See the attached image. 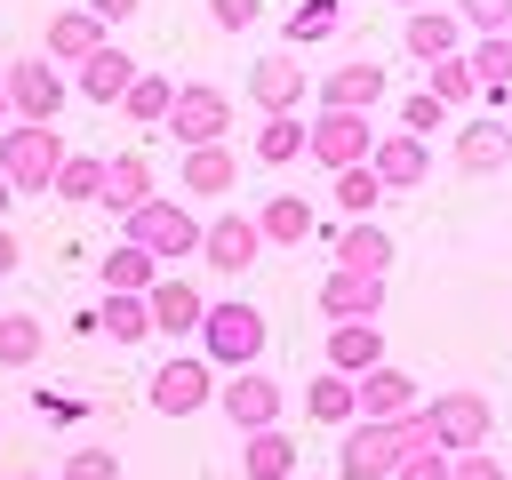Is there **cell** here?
<instances>
[{
  "label": "cell",
  "mask_w": 512,
  "mask_h": 480,
  "mask_svg": "<svg viewBox=\"0 0 512 480\" xmlns=\"http://www.w3.org/2000/svg\"><path fill=\"white\" fill-rule=\"evenodd\" d=\"M256 232H264V248H296V240H312V200H304V192H272V200L256 208Z\"/></svg>",
  "instance_id": "25"
},
{
  "label": "cell",
  "mask_w": 512,
  "mask_h": 480,
  "mask_svg": "<svg viewBox=\"0 0 512 480\" xmlns=\"http://www.w3.org/2000/svg\"><path fill=\"white\" fill-rule=\"evenodd\" d=\"M8 200H16V184H8V176H0V224H8Z\"/></svg>",
  "instance_id": "47"
},
{
  "label": "cell",
  "mask_w": 512,
  "mask_h": 480,
  "mask_svg": "<svg viewBox=\"0 0 512 480\" xmlns=\"http://www.w3.org/2000/svg\"><path fill=\"white\" fill-rule=\"evenodd\" d=\"M40 344H48V328L32 312H0V368H32Z\"/></svg>",
  "instance_id": "35"
},
{
  "label": "cell",
  "mask_w": 512,
  "mask_h": 480,
  "mask_svg": "<svg viewBox=\"0 0 512 480\" xmlns=\"http://www.w3.org/2000/svg\"><path fill=\"white\" fill-rule=\"evenodd\" d=\"M224 128H232V96H224L216 80H176L168 136H176L184 152H200V144H224Z\"/></svg>",
  "instance_id": "7"
},
{
  "label": "cell",
  "mask_w": 512,
  "mask_h": 480,
  "mask_svg": "<svg viewBox=\"0 0 512 480\" xmlns=\"http://www.w3.org/2000/svg\"><path fill=\"white\" fill-rule=\"evenodd\" d=\"M0 96H8V120H24V128H56L72 80H64L48 56H16V64L0 72Z\"/></svg>",
  "instance_id": "5"
},
{
  "label": "cell",
  "mask_w": 512,
  "mask_h": 480,
  "mask_svg": "<svg viewBox=\"0 0 512 480\" xmlns=\"http://www.w3.org/2000/svg\"><path fill=\"white\" fill-rule=\"evenodd\" d=\"M400 8H408V16H416V8H440V0H400Z\"/></svg>",
  "instance_id": "48"
},
{
  "label": "cell",
  "mask_w": 512,
  "mask_h": 480,
  "mask_svg": "<svg viewBox=\"0 0 512 480\" xmlns=\"http://www.w3.org/2000/svg\"><path fill=\"white\" fill-rule=\"evenodd\" d=\"M304 128H312L304 112H272V120L256 128V160H264V168H288V160H304Z\"/></svg>",
  "instance_id": "31"
},
{
  "label": "cell",
  "mask_w": 512,
  "mask_h": 480,
  "mask_svg": "<svg viewBox=\"0 0 512 480\" xmlns=\"http://www.w3.org/2000/svg\"><path fill=\"white\" fill-rule=\"evenodd\" d=\"M368 168H376L384 200H392V192H416V184L432 176V144H424V136H408V128H376V152H368Z\"/></svg>",
  "instance_id": "11"
},
{
  "label": "cell",
  "mask_w": 512,
  "mask_h": 480,
  "mask_svg": "<svg viewBox=\"0 0 512 480\" xmlns=\"http://www.w3.org/2000/svg\"><path fill=\"white\" fill-rule=\"evenodd\" d=\"M304 152H312L328 176L368 168V152H376V120H368V112H320V120L304 128Z\"/></svg>",
  "instance_id": "8"
},
{
  "label": "cell",
  "mask_w": 512,
  "mask_h": 480,
  "mask_svg": "<svg viewBox=\"0 0 512 480\" xmlns=\"http://www.w3.org/2000/svg\"><path fill=\"white\" fill-rule=\"evenodd\" d=\"M304 408H312V424H360V400H352V376H336V368H320L312 376V392H304Z\"/></svg>",
  "instance_id": "30"
},
{
  "label": "cell",
  "mask_w": 512,
  "mask_h": 480,
  "mask_svg": "<svg viewBox=\"0 0 512 480\" xmlns=\"http://www.w3.org/2000/svg\"><path fill=\"white\" fill-rule=\"evenodd\" d=\"M320 320H384V280L376 272H320Z\"/></svg>",
  "instance_id": "15"
},
{
  "label": "cell",
  "mask_w": 512,
  "mask_h": 480,
  "mask_svg": "<svg viewBox=\"0 0 512 480\" xmlns=\"http://www.w3.org/2000/svg\"><path fill=\"white\" fill-rule=\"evenodd\" d=\"M384 360V328L376 320H328V368L336 376H368Z\"/></svg>",
  "instance_id": "22"
},
{
  "label": "cell",
  "mask_w": 512,
  "mask_h": 480,
  "mask_svg": "<svg viewBox=\"0 0 512 480\" xmlns=\"http://www.w3.org/2000/svg\"><path fill=\"white\" fill-rule=\"evenodd\" d=\"M96 272H104V296H152V280H160V264H152L144 248H128V240H120V248H104V264H96Z\"/></svg>",
  "instance_id": "27"
},
{
  "label": "cell",
  "mask_w": 512,
  "mask_h": 480,
  "mask_svg": "<svg viewBox=\"0 0 512 480\" xmlns=\"http://www.w3.org/2000/svg\"><path fill=\"white\" fill-rule=\"evenodd\" d=\"M120 240H128V248H144L152 264H168V256H200V216H192L184 200L152 192L136 216H120Z\"/></svg>",
  "instance_id": "3"
},
{
  "label": "cell",
  "mask_w": 512,
  "mask_h": 480,
  "mask_svg": "<svg viewBox=\"0 0 512 480\" xmlns=\"http://www.w3.org/2000/svg\"><path fill=\"white\" fill-rule=\"evenodd\" d=\"M344 24V0H296L288 8V48H312V40H328Z\"/></svg>",
  "instance_id": "36"
},
{
  "label": "cell",
  "mask_w": 512,
  "mask_h": 480,
  "mask_svg": "<svg viewBox=\"0 0 512 480\" xmlns=\"http://www.w3.org/2000/svg\"><path fill=\"white\" fill-rule=\"evenodd\" d=\"M216 408L240 424V440H248V432H272V424H280V384H272L264 368H240V376L216 384Z\"/></svg>",
  "instance_id": "12"
},
{
  "label": "cell",
  "mask_w": 512,
  "mask_h": 480,
  "mask_svg": "<svg viewBox=\"0 0 512 480\" xmlns=\"http://www.w3.org/2000/svg\"><path fill=\"white\" fill-rule=\"evenodd\" d=\"M488 424H496V408H488V392H472V384H456V392H432V400H424V432H432V448H440V456L488 448Z\"/></svg>",
  "instance_id": "4"
},
{
  "label": "cell",
  "mask_w": 512,
  "mask_h": 480,
  "mask_svg": "<svg viewBox=\"0 0 512 480\" xmlns=\"http://www.w3.org/2000/svg\"><path fill=\"white\" fill-rule=\"evenodd\" d=\"M48 192H56V200H96V192H104V160H96V152H64V168H56Z\"/></svg>",
  "instance_id": "37"
},
{
  "label": "cell",
  "mask_w": 512,
  "mask_h": 480,
  "mask_svg": "<svg viewBox=\"0 0 512 480\" xmlns=\"http://www.w3.org/2000/svg\"><path fill=\"white\" fill-rule=\"evenodd\" d=\"M144 200H152V160H144V152H112V160H104V192H96V208L136 216Z\"/></svg>",
  "instance_id": "20"
},
{
  "label": "cell",
  "mask_w": 512,
  "mask_h": 480,
  "mask_svg": "<svg viewBox=\"0 0 512 480\" xmlns=\"http://www.w3.org/2000/svg\"><path fill=\"white\" fill-rule=\"evenodd\" d=\"M448 480H512V472H504V456H488V448H464V456H448Z\"/></svg>",
  "instance_id": "41"
},
{
  "label": "cell",
  "mask_w": 512,
  "mask_h": 480,
  "mask_svg": "<svg viewBox=\"0 0 512 480\" xmlns=\"http://www.w3.org/2000/svg\"><path fill=\"white\" fill-rule=\"evenodd\" d=\"M104 40H112V32H104V24L88 16V8H56V16H48V32H40V56H48L56 72H64V64H88V56L104 48Z\"/></svg>",
  "instance_id": "16"
},
{
  "label": "cell",
  "mask_w": 512,
  "mask_h": 480,
  "mask_svg": "<svg viewBox=\"0 0 512 480\" xmlns=\"http://www.w3.org/2000/svg\"><path fill=\"white\" fill-rule=\"evenodd\" d=\"M384 104V64H336L320 80V112H368Z\"/></svg>",
  "instance_id": "24"
},
{
  "label": "cell",
  "mask_w": 512,
  "mask_h": 480,
  "mask_svg": "<svg viewBox=\"0 0 512 480\" xmlns=\"http://www.w3.org/2000/svg\"><path fill=\"white\" fill-rule=\"evenodd\" d=\"M424 96H432L440 112H472V104H480V80H472L464 48H456V56H440V64H424Z\"/></svg>",
  "instance_id": "26"
},
{
  "label": "cell",
  "mask_w": 512,
  "mask_h": 480,
  "mask_svg": "<svg viewBox=\"0 0 512 480\" xmlns=\"http://www.w3.org/2000/svg\"><path fill=\"white\" fill-rule=\"evenodd\" d=\"M456 24L480 32V40H504L512 32V0H456Z\"/></svg>",
  "instance_id": "39"
},
{
  "label": "cell",
  "mask_w": 512,
  "mask_h": 480,
  "mask_svg": "<svg viewBox=\"0 0 512 480\" xmlns=\"http://www.w3.org/2000/svg\"><path fill=\"white\" fill-rule=\"evenodd\" d=\"M144 400H152L160 416H200V408L216 400V368H208L200 352H176V360H160V368H152Z\"/></svg>",
  "instance_id": "9"
},
{
  "label": "cell",
  "mask_w": 512,
  "mask_h": 480,
  "mask_svg": "<svg viewBox=\"0 0 512 480\" xmlns=\"http://www.w3.org/2000/svg\"><path fill=\"white\" fill-rule=\"evenodd\" d=\"M248 96H256V112L272 120V112H296L304 96H312V72L296 64V48H272V56H256L248 64Z\"/></svg>",
  "instance_id": "10"
},
{
  "label": "cell",
  "mask_w": 512,
  "mask_h": 480,
  "mask_svg": "<svg viewBox=\"0 0 512 480\" xmlns=\"http://www.w3.org/2000/svg\"><path fill=\"white\" fill-rule=\"evenodd\" d=\"M392 480H448V456H440V448H416V456H400Z\"/></svg>",
  "instance_id": "44"
},
{
  "label": "cell",
  "mask_w": 512,
  "mask_h": 480,
  "mask_svg": "<svg viewBox=\"0 0 512 480\" xmlns=\"http://www.w3.org/2000/svg\"><path fill=\"white\" fill-rule=\"evenodd\" d=\"M336 208H344V224L376 216V208H384V184H376V168H344V176H336Z\"/></svg>",
  "instance_id": "38"
},
{
  "label": "cell",
  "mask_w": 512,
  "mask_h": 480,
  "mask_svg": "<svg viewBox=\"0 0 512 480\" xmlns=\"http://www.w3.org/2000/svg\"><path fill=\"white\" fill-rule=\"evenodd\" d=\"M16 480H32V472H16Z\"/></svg>",
  "instance_id": "50"
},
{
  "label": "cell",
  "mask_w": 512,
  "mask_h": 480,
  "mask_svg": "<svg viewBox=\"0 0 512 480\" xmlns=\"http://www.w3.org/2000/svg\"><path fill=\"white\" fill-rule=\"evenodd\" d=\"M0 128H8V96H0Z\"/></svg>",
  "instance_id": "49"
},
{
  "label": "cell",
  "mask_w": 512,
  "mask_h": 480,
  "mask_svg": "<svg viewBox=\"0 0 512 480\" xmlns=\"http://www.w3.org/2000/svg\"><path fill=\"white\" fill-rule=\"evenodd\" d=\"M400 48L416 56V64H440V56H456L464 48V24H456V8L440 0V8H416L408 24H400Z\"/></svg>",
  "instance_id": "19"
},
{
  "label": "cell",
  "mask_w": 512,
  "mask_h": 480,
  "mask_svg": "<svg viewBox=\"0 0 512 480\" xmlns=\"http://www.w3.org/2000/svg\"><path fill=\"white\" fill-rule=\"evenodd\" d=\"M56 168H64V136H56V128H24V120L0 128V176H8L16 192H48Z\"/></svg>",
  "instance_id": "6"
},
{
  "label": "cell",
  "mask_w": 512,
  "mask_h": 480,
  "mask_svg": "<svg viewBox=\"0 0 512 480\" xmlns=\"http://www.w3.org/2000/svg\"><path fill=\"white\" fill-rule=\"evenodd\" d=\"M352 400H360V416H368V424H392V416H416V408H424L416 376H408V368H392V360H376L368 376H352Z\"/></svg>",
  "instance_id": "13"
},
{
  "label": "cell",
  "mask_w": 512,
  "mask_h": 480,
  "mask_svg": "<svg viewBox=\"0 0 512 480\" xmlns=\"http://www.w3.org/2000/svg\"><path fill=\"white\" fill-rule=\"evenodd\" d=\"M168 104H176V80H168V72H136L128 96H120V112H128L136 128H168Z\"/></svg>",
  "instance_id": "29"
},
{
  "label": "cell",
  "mask_w": 512,
  "mask_h": 480,
  "mask_svg": "<svg viewBox=\"0 0 512 480\" xmlns=\"http://www.w3.org/2000/svg\"><path fill=\"white\" fill-rule=\"evenodd\" d=\"M448 160H456V176H496V168H512V120H464V128L448 136Z\"/></svg>",
  "instance_id": "14"
},
{
  "label": "cell",
  "mask_w": 512,
  "mask_h": 480,
  "mask_svg": "<svg viewBox=\"0 0 512 480\" xmlns=\"http://www.w3.org/2000/svg\"><path fill=\"white\" fill-rule=\"evenodd\" d=\"M208 16H216L224 32H248V24L264 16V0H208Z\"/></svg>",
  "instance_id": "43"
},
{
  "label": "cell",
  "mask_w": 512,
  "mask_h": 480,
  "mask_svg": "<svg viewBox=\"0 0 512 480\" xmlns=\"http://www.w3.org/2000/svg\"><path fill=\"white\" fill-rule=\"evenodd\" d=\"M56 480H120V456L112 448H64V472Z\"/></svg>",
  "instance_id": "40"
},
{
  "label": "cell",
  "mask_w": 512,
  "mask_h": 480,
  "mask_svg": "<svg viewBox=\"0 0 512 480\" xmlns=\"http://www.w3.org/2000/svg\"><path fill=\"white\" fill-rule=\"evenodd\" d=\"M200 256H208L216 272H248V264L264 256L256 216H208V224H200Z\"/></svg>",
  "instance_id": "17"
},
{
  "label": "cell",
  "mask_w": 512,
  "mask_h": 480,
  "mask_svg": "<svg viewBox=\"0 0 512 480\" xmlns=\"http://www.w3.org/2000/svg\"><path fill=\"white\" fill-rule=\"evenodd\" d=\"M392 256H400V248H392V232H384L376 216H360V224L336 232V272H376V280H384Z\"/></svg>",
  "instance_id": "21"
},
{
  "label": "cell",
  "mask_w": 512,
  "mask_h": 480,
  "mask_svg": "<svg viewBox=\"0 0 512 480\" xmlns=\"http://www.w3.org/2000/svg\"><path fill=\"white\" fill-rule=\"evenodd\" d=\"M144 312H152V336H200V320H208V296L192 288V280H152V296H144Z\"/></svg>",
  "instance_id": "18"
},
{
  "label": "cell",
  "mask_w": 512,
  "mask_h": 480,
  "mask_svg": "<svg viewBox=\"0 0 512 480\" xmlns=\"http://www.w3.org/2000/svg\"><path fill=\"white\" fill-rule=\"evenodd\" d=\"M464 64H472V80H480V104L504 96V88H512V32H504V40H472Z\"/></svg>",
  "instance_id": "34"
},
{
  "label": "cell",
  "mask_w": 512,
  "mask_h": 480,
  "mask_svg": "<svg viewBox=\"0 0 512 480\" xmlns=\"http://www.w3.org/2000/svg\"><path fill=\"white\" fill-rule=\"evenodd\" d=\"M240 464H248V480H296V440L272 424V432H248L240 440Z\"/></svg>",
  "instance_id": "28"
},
{
  "label": "cell",
  "mask_w": 512,
  "mask_h": 480,
  "mask_svg": "<svg viewBox=\"0 0 512 480\" xmlns=\"http://www.w3.org/2000/svg\"><path fill=\"white\" fill-rule=\"evenodd\" d=\"M136 72H144V64H136V56L120 48V40H104V48H96V56L80 64V96H88V104H120Z\"/></svg>",
  "instance_id": "23"
},
{
  "label": "cell",
  "mask_w": 512,
  "mask_h": 480,
  "mask_svg": "<svg viewBox=\"0 0 512 480\" xmlns=\"http://www.w3.org/2000/svg\"><path fill=\"white\" fill-rule=\"evenodd\" d=\"M96 336H112V344H144V336H152L144 296H104V304H96Z\"/></svg>",
  "instance_id": "33"
},
{
  "label": "cell",
  "mask_w": 512,
  "mask_h": 480,
  "mask_svg": "<svg viewBox=\"0 0 512 480\" xmlns=\"http://www.w3.org/2000/svg\"><path fill=\"white\" fill-rule=\"evenodd\" d=\"M264 336H272V320H264L256 304L224 296V304H208V320H200V360L224 368V376H240V368L264 360Z\"/></svg>",
  "instance_id": "2"
},
{
  "label": "cell",
  "mask_w": 512,
  "mask_h": 480,
  "mask_svg": "<svg viewBox=\"0 0 512 480\" xmlns=\"http://www.w3.org/2000/svg\"><path fill=\"white\" fill-rule=\"evenodd\" d=\"M416 448H432V432H424V408L416 416H392V424H344V440H336V480H392L400 472V456H416Z\"/></svg>",
  "instance_id": "1"
},
{
  "label": "cell",
  "mask_w": 512,
  "mask_h": 480,
  "mask_svg": "<svg viewBox=\"0 0 512 480\" xmlns=\"http://www.w3.org/2000/svg\"><path fill=\"white\" fill-rule=\"evenodd\" d=\"M16 264H24V240H16V232H8V224H0V280H8V272H16Z\"/></svg>",
  "instance_id": "46"
},
{
  "label": "cell",
  "mask_w": 512,
  "mask_h": 480,
  "mask_svg": "<svg viewBox=\"0 0 512 480\" xmlns=\"http://www.w3.org/2000/svg\"><path fill=\"white\" fill-rule=\"evenodd\" d=\"M232 184H240L232 144H200V152H184V192H232Z\"/></svg>",
  "instance_id": "32"
},
{
  "label": "cell",
  "mask_w": 512,
  "mask_h": 480,
  "mask_svg": "<svg viewBox=\"0 0 512 480\" xmlns=\"http://www.w3.org/2000/svg\"><path fill=\"white\" fill-rule=\"evenodd\" d=\"M80 8H88V16H96V24H104V32H112V24H128V16H136V8H144V0H80Z\"/></svg>",
  "instance_id": "45"
},
{
  "label": "cell",
  "mask_w": 512,
  "mask_h": 480,
  "mask_svg": "<svg viewBox=\"0 0 512 480\" xmlns=\"http://www.w3.org/2000/svg\"><path fill=\"white\" fill-rule=\"evenodd\" d=\"M400 128H408V136H432V128H448V112H440V104H432V96L416 88V96L400 104Z\"/></svg>",
  "instance_id": "42"
}]
</instances>
